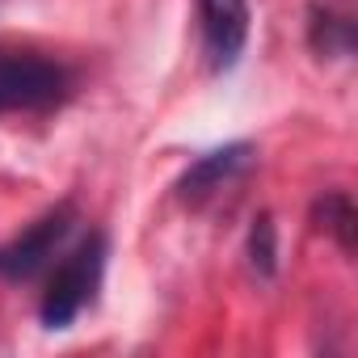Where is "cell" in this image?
Returning a JSON list of instances; mask_svg holds the SVG:
<instances>
[{
  "label": "cell",
  "mask_w": 358,
  "mask_h": 358,
  "mask_svg": "<svg viewBox=\"0 0 358 358\" xmlns=\"http://www.w3.org/2000/svg\"><path fill=\"white\" fill-rule=\"evenodd\" d=\"M72 93V72L30 47L0 43V114H43L64 106Z\"/></svg>",
  "instance_id": "obj_1"
},
{
  "label": "cell",
  "mask_w": 358,
  "mask_h": 358,
  "mask_svg": "<svg viewBox=\"0 0 358 358\" xmlns=\"http://www.w3.org/2000/svg\"><path fill=\"white\" fill-rule=\"evenodd\" d=\"M101 274H106V236L93 232L85 236L47 278V291H43V303H38V316L47 329H68L97 295L101 287Z\"/></svg>",
  "instance_id": "obj_2"
},
{
  "label": "cell",
  "mask_w": 358,
  "mask_h": 358,
  "mask_svg": "<svg viewBox=\"0 0 358 358\" xmlns=\"http://www.w3.org/2000/svg\"><path fill=\"white\" fill-rule=\"evenodd\" d=\"M72 228H76V207L72 203H59L47 215H38L26 232H17L13 241L0 245V278H9V282L34 278L59 253V245L72 236Z\"/></svg>",
  "instance_id": "obj_3"
},
{
  "label": "cell",
  "mask_w": 358,
  "mask_h": 358,
  "mask_svg": "<svg viewBox=\"0 0 358 358\" xmlns=\"http://www.w3.org/2000/svg\"><path fill=\"white\" fill-rule=\"evenodd\" d=\"M199 17H203L207 64L215 72L236 68L249 43V0H199Z\"/></svg>",
  "instance_id": "obj_4"
},
{
  "label": "cell",
  "mask_w": 358,
  "mask_h": 358,
  "mask_svg": "<svg viewBox=\"0 0 358 358\" xmlns=\"http://www.w3.org/2000/svg\"><path fill=\"white\" fill-rule=\"evenodd\" d=\"M249 160H253V143L249 139H236V143H224V148H211V152H203L182 177H177V199L182 203H190V207H199V203H207L211 194H220L232 177H241L245 169H249Z\"/></svg>",
  "instance_id": "obj_5"
},
{
  "label": "cell",
  "mask_w": 358,
  "mask_h": 358,
  "mask_svg": "<svg viewBox=\"0 0 358 358\" xmlns=\"http://www.w3.org/2000/svg\"><path fill=\"white\" fill-rule=\"evenodd\" d=\"M312 224L337 241L341 253H354L358 249V207L345 190H324L316 203H312Z\"/></svg>",
  "instance_id": "obj_6"
},
{
  "label": "cell",
  "mask_w": 358,
  "mask_h": 358,
  "mask_svg": "<svg viewBox=\"0 0 358 358\" xmlns=\"http://www.w3.org/2000/svg\"><path fill=\"white\" fill-rule=\"evenodd\" d=\"M308 17H312L308 22V43H312V51L320 59H341V55L354 51V26H350V17H341L333 9H320V5Z\"/></svg>",
  "instance_id": "obj_7"
},
{
  "label": "cell",
  "mask_w": 358,
  "mask_h": 358,
  "mask_svg": "<svg viewBox=\"0 0 358 358\" xmlns=\"http://www.w3.org/2000/svg\"><path fill=\"white\" fill-rule=\"evenodd\" d=\"M249 266L262 278H274V270H278V232H274L270 215H257L249 228Z\"/></svg>",
  "instance_id": "obj_8"
}]
</instances>
